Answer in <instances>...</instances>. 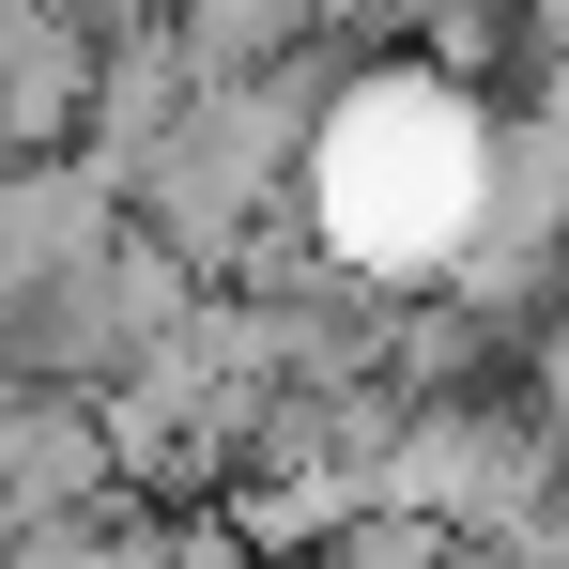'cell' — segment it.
<instances>
[{
    "label": "cell",
    "instance_id": "6da1fadb",
    "mask_svg": "<svg viewBox=\"0 0 569 569\" xmlns=\"http://www.w3.org/2000/svg\"><path fill=\"white\" fill-rule=\"evenodd\" d=\"M200 292H216V262L170 247L154 216H123L62 278H0V385H123Z\"/></svg>",
    "mask_w": 569,
    "mask_h": 569
},
{
    "label": "cell",
    "instance_id": "7a4b0ae2",
    "mask_svg": "<svg viewBox=\"0 0 569 569\" xmlns=\"http://www.w3.org/2000/svg\"><path fill=\"white\" fill-rule=\"evenodd\" d=\"M123 477L108 385H0V523H62Z\"/></svg>",
    "mask_w": 569,
    "mask_h": 569
},
{
    "label": "cell",
    "instance_id": "3957f363",
    "mask_svg": "<svg viewBox=\"0 0 569 569\" xmlns=\"http://www.w3.org/2000/svg\"><path fill=\"white\" fill-rule=\"evenodd\" d=\"M93 78H108V31L78 0H0V139L16 154H62L93 123Z\"/></svg>",
    "mask_w": 569,
    "mask_h": 569
},
{
    "label": "cell",
    "instance_id": "277c9868",
    "mask_svg": "<svg viewBox=\"0 0 569 569\" xmlns=\"http://www.w3.org/2000/svg\"><path fill=\"white\" fill-rule=\"evenodd\" d=\"M200 78H216V47H200L186 16H123V31H108V78H93V123H78V139H93L108 170H139V154H154V139L200 108Z\"/></svg>",
    "mask_w": 569,
    "mask_h": 569
},
{
    "label": "cell",
    "instance_id": "5b68a950",
    "mask_svg": "<svg viewBox=\"0 0 569 569\" xmlns=\"http://www.w3.org/2000/svg\"><path fill=\"white\" fill-rule=\"evenodd\" d=\"M216 62H278V47H323L339 31V0H170Z\"/></svg>",
    "mask_w": 569,
    "mask_h": 569
},
{
    "label": "cell",
    "instance_id": "8992f818",
    "mask_svg": "<svg viewBox=\"0 0 569 569\" xmlns=\"http://www.w3.org/2000/svg\"><path fill=\"white\" fill-rule=\"evenodd\" d=\"M78 16H93V31H123V16H170V0H78Z\"/></svg>",
    "mask_w": 569,
    "mask_h": 569
}]
</instances>
